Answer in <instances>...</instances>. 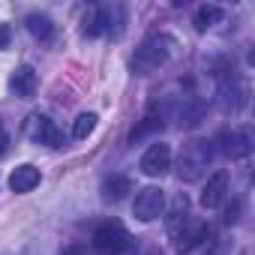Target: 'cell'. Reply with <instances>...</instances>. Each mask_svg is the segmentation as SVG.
<instances>
[{"mask_svg":"<svg viewBox=\"0 0 255 255\" xmlns=\"http://www.w3.org/2000/svg\"><path fill=\"white\" fill-rule=\"evenodd\" d=\"M213 156H216V147L213 141H204V138H192L183 144L180 156H177V177L183 183H195L207 174V168L213 165Z\"/></svg>","mask_w":255,"mask_h":255,"instance_id":"cell-1","label":"cell"},{"mask_svg":"<svg viewBox=\"0 0 255 255\" xmlns=\"http://www.w3.org/2000/svg\"><path fill=\"white\" fill-rule=\"evenodd\" d=\"M174 48H177L174 36H168V33H153V36H147V39L135 48V54H132V69H135L138 75H150V72H156L159 66H165V63L171 60Z\"/></svg>","mask_w":255,"mask_h":255,"instance_id":"cell-2","label":"cell"},{"mask_svg":"<svg viewBox=\"0 0 255 255\" xmlns=\"http://www.w3.org/2000/svg\"><path fill=\"white\" fill-rule=\"evenodd\" d=\"M132 234L126 231L120 222H102L96 231H93V249L99 255H126V252H132Z\"/></svg>","mask_w":255,"mask_h":255,"instance_id":"cell-3","label":"cell"},{"mask_svg":"<svg viewBox=\"0 0 255 255\" xmlns=\"http://www.w3.org/2000/svg\"><path fill=\"white\" fill-rule=\"evenodd\" d=\"M123 24V9L120 6H93L87 15H84V33L87 36H102V33H111V27Z\"/></svg>","mask_w":255,"mask_h":255,"instance_id":"cell-4","label":"cell"},{"mask_svg":"<svg viewBox=\"0 0 255 255\" xmlns=\"http://www.w3.org/2000/svg\"><path fill=\"white\" fill-rule=\"evenodd\" d=\"M165 210V195L159 186H144L135 192V201H132V213L141 219V222H153L159 219Z\"/></svg>","mask_w":255,"mask_h":255,"instance_id":"cell-5","label":"cell"},{"mask_svg":"<svg viewBox=\"0 0 255 255\" xmlns=\"http://www.w3.org/2000/svg\"><path fill=\"white\" fill-rule=\"evenodd\" d=\"M27 138L33 144H45V147H63V132L57 129V123L45 114H33L27 123Z\"/></svg>","mask_w":255,"mask_h":255,"instance_id":"cell-6","label":"cell"},{"mask_svg":"<svg viewBox=\"0 0 255 255\" xmlns=\"http://www.w3.org/2000/svg\"><path fill=\"white\" fill-rule=\"evenodd\" d=\"M138 168H141L147 177H162V174L171 168V147H168L165 141H153V144L144 150Z\"/></svg>","mask_w":255,"mask_h":255,"instance_id":"cell-7","label":"cell"},{"mask_svg":"<svg viewBox=\"0 0 255 255\" xmlns=\"http://www.w3.org/2000/svg\"><path fill=\"white\" fill-rule=\"evenodd\" d=\"M207 237H210L207 222H201V219H189V222L180 228V234L174 237V240H177L174 249H177L180 255H189V252H195L201 243H207Z\"/></svg>","mask_w":255,"mask_h":255,"instance_id":"cell-8","label":"cell"},{"mask_svg":"<svg viewBox=\"0 0 255 255\" xmlns=\"http://www.w3.org/2000/svg\"><path fill=\"white\" fill-rule=\"evenodd\" d=\"M219 150L231 159H243L252 153V129L249 126H240V129H231V132H222L219 135Z\"/></svg>","mask_w":255,"mask_h":255,"instance_id":"cell-9","label":"cell"},{"mask_svg":"<svg viewBox=\"0 0 255 255\" xmlns=\"http://www.w3.org/2000/svg\"><path fill=\"white\" fill-rule=\"evenodd\" d=\"M225 195H228V174H225V171H216V174L204 183L201 207H204V210H213V207H219V204L225 201Z\"/></svg>","mask_w":255,"mask_h":255,"instance_id":"cell-10","label":"cell"},{"mask_svg":"<svg viewBox=\"0 0 255 255\" xmlns=\"http://www.w3.org/2000/svg\"><path fill=\"white\" fill-rule=\"evenodd\" d=\"M189 222V198H186V192H177L174 195V201L168 204V213H165V228H168V234L171 237H177L180 234V228Z\"/></svg>","mask_w":255,"mask_h":255,"instance_id":"cell-11","label":"cell"},{"mask_svg":"<svg viewBox=\"0 0 255 255\" xmlns=\"http://www.w3.org/2000/svg\"><path fill=\"white\" fill-rule=\"evenodd\" d=\"M39 180H42L39 168H36V165H30V162H24V165H18V168L9 174V189H12V192H18V195H24V192L36 189V186H39Z\"/></svg>","mask_w":255,"mask_h":255,"instance_id":"cell-12","label":"cell"},{"mask_svg":"<svg viewBox=\"0 0 255 255\" xmlns=\"http://www.w3.org/2000/svg\"><path fill=\"white\" fill-rule=\"evenodd\" d=\"M9 90H12V96H18V99H30V96L36 93V72H33L30 66H18V69L12 72V78H9Z\"/></svg>","mask_w":255,"mask_h":255,"instance_id":"cell-13","label":"cell"},{"mask_svg":"<svg viewBox=\"0 0 255 255\" xmlns=\"http://www.w3.org/2000/svg\"><path fill=\"white\" fill-rule=\"evenodd\" d=\"M129 192H132V183H129V177H123V174H108L102 180V201H108V204L123 201Z\"/></svg>","mask_w":255,"mask_h":255,"instance_id":"cell-14","label":"cell"},{"mask_svg":"<svg viewBox=\"0 0 255 255\" xmlns=\"http://www.w3.org/2000/svg\"><path fill=\"white\" fill-rule=\"evenodd\" d=\"M24 24H27V30H30V36H36V39H51V33H54V21L48 18V15H42V12H30L27 18H24Z\"/></svg>","mask_w":255,"mask_h":255,"instance_id":"cell-15","label":"cell"},{"mask_svg":"<svg viewBox=\"0 0 255 255\" xmlns=\"http://www.w3.org/2000/svg\"><path fill=\"white\" fill-rule=\"evenodd\" d=\"M222 18V9L219 6H213V3H204V6H198V12H195V30H207V27H213L216 21Z\"/></svg>","mask_w":255,"mask_h":255,"instance_id":"cell-16","label":"cell"},{"mask_svg":"<svg viewBox=\"0 0 255 255\" xmlns=\"http://www.w3.org/2000/svg\"><path fill=\"white\" fill-rule=\"evenodd\" d=\"M96 114L93 111H84V114H78L75 117V123H72V138H87L93 129H96Z\"/></svg>","mask_w":255,"mask_h":255,"instance_id":"cell-17","label":"cell"},{"mask_svg":"<svg viewBox=\"0 0 255 255\" xmlns=\"http://www.w3.org/2000/svg\"><path fill=\"white\" fill-rule=\"evenodd\" d=\"M9 42V24H0V48H6Z\"/></svg>","mask_w":255,"mask_h":255,"instance_id":"cell-18","label":"cell"},{"mask_svg":"<svg viewBox=\"0 0 255 255\" xmlns=\"http://www.w3.org/2000/svg\"><path fill=\"white\" fill-rule=\"evenodd\" d=\"M60 255H81V246H66Z\"/></svg>","mask_w":255,"mask_h":255,"instance_id":"cell-19","label":"cell"},{"mask_svg":"<svg viewBox=\"0 0 255 255\" xmlns=\"http://www.w3.org/2000/svg\"><path fill=\"white\" fill-rule=\"evenodd\" d=\"M6 144H9V138H6L3 132H0V153H3V150H6Z\"/></svg>","mask_w":255,"mask_h":255,"instance_id":"cell-20","label":"cell"},{"mask_svg":"<svg viewBox=\"0 0 255 255\" xmlns=\"http://www.w3.org/2000/svg\"><path fill=\"white\" fill-rule=\"evenodd\" d=\"M147 255H162V252H159V249H150V252H147Z\"/></svg>","mask_w":255,"mask_h":255,"instance_id":"cell-21","label":"cell"}]
</instances>
